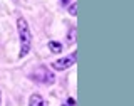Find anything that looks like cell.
Segmentation results:
<instances>
[{
  "label": "cell",
  "mask_w": 134,
  "mask_h": 106,
  "mask_svg": "<svg viewBox=\"0 0 134 106\" xmlns=\"http://www.w3.org/2000/svg\"><path fill=\"white\" fill-rule=\"evenodd\" d=\"M17 29H19V37H20V57H25L32 46V34H30L27 20L20 17L17 20Z\"/></svg>",
  "instance_id": "1"
},
{
  "label": "cell",
  "mask_w": 134,
  "mask_h": 106,
  "mask_svg": "<svg viewBox=\"0 0 134 106\" xmlns=\"http://www.w3.org/2000/svg\"><path fill=\"white\" fill-rule=\"evenodd\" d=\"M30 78L34 79V81L40 83V84H50V83H54V74L50 73L47 67H44V66L39 67L37 71H34V74L30 76Z\"/></svg>",
  "instance_id": "2"
},
{
  "label": "cell",
  "mask_w": 134,
  "mask_h": 106,
  "mask_svg": "<svg viewBox=\"0 0 134 106\" xmlns=\"http://www.w3.org/2000/svg\"><path fill=\"white\" fill-rule=\"evenodd\" d=\"M75 56H77V54H72V56L70 57H62V59H57V61H54L52 62V67L55 71H64V69H67V67H70L75 62Z\"/></svg>",
  "instance_id": "3"
},
{
  "label": "cell",
  "mask_w": 134,
  "mask_h": 106,
  "mask_svg": "<svg viewBox=\"0 0 134 106\" xmlns=\"http://www.w3.org/2000/svg\"><path fill=\"white\" fill-rule=\"evenodd\" d=\"M29 106H45V103H44L40 94H32L30 101H29Z\"/></svg>",
  "instance_id": "4"
},
{
  "label": "cell",
  "mask_w": 134,
  "mask_h": 106,
  "mask_svg": "<svg viewBox=\"0 0 134 106\" xmlns=\"http://www.w3.org/2000/svg\"><path fill=\"white\" fill-rule=\"evenodd\" d=\"M49 49L52 51L54 54H60V52H62V46L59 44V42H54V41L49 42Z\"/></svg>",
  "instance_id": "5"
},
{
  "label": "cell",
  "mask_w": 134,
  "mask_h": 106,
  "mask_svg": "<svg viewBox=\"0 0 134 106\" xmlns=\"http://www.w3.org/2000/svg\"><path fill=\"white\" fill-rule=\"evenodd\" d=\"M69 12L72 15H75V12H77V5H75V3H72V5H70V8H69Z\"/></svg>",
  "instance_id": "6"
},
{
  "label": "cell",
  "mask_w": 134,
  "mask_h": 106,
  "mask_svg": "<svg viewBox=\"0 0 134 106\" xmlns=\"http://www.w3.org/2000/svg\"><path fill=\"white\" fill-rule=\"evenodd\" d=\"M69 104H75V99L74 98H69Z\"/></svg>",
  "instance_id": "7"
},
{
  "label": "cell",
  "mask_w": 134,
  "mask_h": 106,
  "mask_svg": "<svg viewBox=\"0 0 134 106\" xmlns=\"http://www.w3.org/2000/svg\"><path fill=\"white\" fill-rule=\"evenodd\" d=\"M0 101H2V91H0Z\"/></svg>",
  "instance_id": "8"
}]
</instances>
